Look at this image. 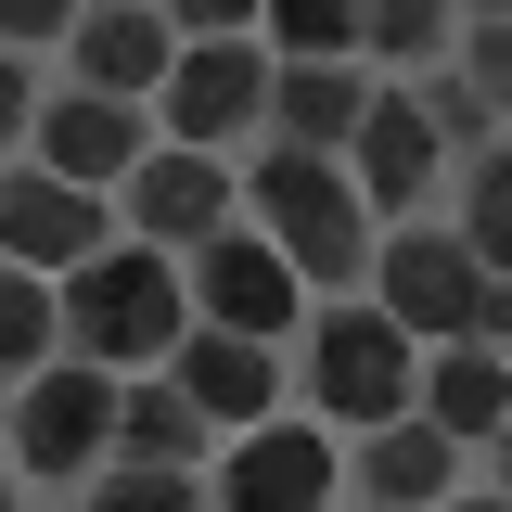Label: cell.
<instances>
[{
    "label": "cell",
    "instance_id": "cell-14",
    "mask_svg": "<svg viewBox=\"0 0 512 512\" xmlns=\"http://www.w3.org/2000/svg\"><path fill=\"white\" fill-rule=\"evenodd\" d=\"M346 487H359V512H436V500H461V436H436L423 410H397V423L359 436Z\"/></svg>",
    "mask_w": 512,
    "mask_h": 512
},
{
    "label": "cell",
    "instance_id": "cell-11",
    "mask_svg": "<svg viewBox=\"0 0 512 512\" xmlns=\"http://www.w3.org/2000/svg\"><path fill=\"white\" fill-rule=\"evenodd\" d=\"M26 141H39V167H52V180L128 192V167L154 154V116H141V103H116V90H77V77H64L52 103H39V128H26Z\"/></svg>",
    "mask_w": 512,
    "mask_h": 512
},
{
    "label": "cell",
    "instance_id": "cell-24",
    "mask_svg": "<svg viewBox=\"0 0 512 512\" xmlns=\"http://www.w3.org/2000/svg\"><path fill=\"white\" fill-rule=\"evenodd\" d=\"M256 39H269L282 64H333V52H359V0H269Z\"/></svg>",
    "mask_w": 512,
    "mask_h": 512
},
{
    "label": "cell",
    "instance_id": "cell-22",
    "mask_svg": "<svg viewBox=\"0 0 512 512\" xmlns=\"http://www.w3.org/2000/svg\"><path fill=\"white\" fill-rule=\"evenodd\" d=\"M77 512H218V487H205L192 461H103Z\"/></svg>",
    "mask_w": 512,
    "mask_h": 512
},
{
    "label": "cell",
    "instance_id": "cell-13",
    "mask_svg": "<svg viewBox=\"0 0 512 512\" xmlns=\"http://www.w3.org/2000/svg\"><path fill=\"white\" fill-rule=\"evenodd\" d=\"M64 64H77V90L154 103L167 64H180V26H167V0H90V13L64 26Z\"/></svg>",
    "mask_w": 512,
    "mask_h": 512
},
{
    "label": "cell",
    "instance_id": "cell-15",
    "mask_svg": "<svg viewBox=\"0 0 512 512\" xmlns=\"http://www.w3.org/2000/svg\"><path fill=\"white\" fill-rule=\"evenodd\" d=\"M167 372H180V397L218 423V436H244V423L282 410V346H256V333H205V320H192Z\"/></svg>",
    "mask_w": 512,
    "mask_h": 512
},
{
    "label": "cell",
    "instance_id": "cell-21",
    "mask_svg": "<svg viewBox=\"0 0 512 512\" xmlns=\"http://www.w3.org/2000/svg\"><path fill=\"white\" fill-rule=\"evenodd\" d=\"M461 256L474 269H512V128L487 154H461Z\"/></svg>",
    "mask_w": 512,
    "mask_h": 512
},
{
    "label": "cell",
    "instance_id": "cell-1",
    "mask_svg": "<svg viewBox=\"0 0 512 512\" xmlns=\"http://www.w3.org/2000/svg\"><path fill=\"white\" fill-rule=\"evenodd\" d=\"M244 192H256V231L295 256V282L308 295H359L372 282V205H359V180L333 167V154H295V141H256L244 154Z\"/></svg>",
    "mask_w": 512,
    "mask_h": 512
},
{
    "label": "cell",
    "instance_id": "cell-30",
    "mask_svg": "<svg viewBox=\"0 0 512 512\" xmlns=\"http://www.w3.org/2000/svg\"><path fill=\"white\" fill-rule=\"evenodd\" d=\"M487 461H500V500H512V423H500V436H487Z\"/></svg>",
    "mask_w": 512,
    "mask_h": 512
},
{
    "label": "cell",
    "instance_id": "cell-25",
    "mask_svg": "<svg viewBox=\"0 0 512 512\" xmlns=\"http://www.w3.org/2000/svg\"><path fill=\"white\" fill-rule=\"evenodd\" d=\"M448 64H461V77L500 103V128H512V13H474V26L448 39Z\"/></svg>",
    "mask_w": 512,
    "mask_h": 512
},
{
    "label": "cell",
    "instance_id": "cell-2",
    "mask_svg": "<svg viewBox=\"0 0 512 512\" xmlns=\"http://www.w3.org/2000/svg\"><path fill=\"white\" fill-rule=\"evenodd\" d=\"M295 346H308V359H295L308 423H333V436H372V423H397V410L423 397V346H410L372 295H308V333H295Z\"/></svg>",
    "mask_w": 512,
    "mask_h": 512
},
{
    "label": "cell",
    "instance_id": "cell-8",
    "mask_svg": "<svg viewBox=\"0 0 512 512\" xmlns=\"http://www.w3.org/2000/svg\"><path fill=\"white\" fill-rule=\"evenodd\" d=\"M474 256H461V231H436V218H397L372 244V308L410 333V346H448V333H474Z\"/></svg>",
    "mask_w": 512,
    "mask_h": 512
},
{
    "label": "cell",
    "instance_id": "cell-29",
    "mask_svg": "<svg viewBox=\"0 0 512 512\" xmlns=\"http://www.w3.org/2000/svg\"><path fill=\"white\" fill-rule=\"evenodd\" d=\"M474 346H500V359H512V269L474 282Z\"/></svg>",
    "mask_w": 512,
    "mask_h": 512
},
{
    "label": "cell",
    "instance_id": "cell-10",
    "mask_svg": "<svg viewBox=\"0 0 512 512\" xmlns=\"http://www.w3.org/2000/svg\"><path fill=\"white\" fill-rule=\"evenodd\" d=\"M231 205H244V180H231V154H141L116 192V218H128V244H154V256H192V244H218L231 231Z\"/></svg>",
    "mask_w": 512,
    "mask_h": 512
},
{
    "label": "cell",
    "instance_id": "cell-28",
    "mask_svg": "<svg viewBox=\"0 0 512 512\" xmlns=\"http://www.w3.org/2000/svg\"><path fill=\"white\" fill-rule=\"evenodd\" d=\"M39 128V77H26V52H0V154Z\"/></svg>",
    "mask_w": 512,
    "mask_h": 512
},
{
    "label": "cell",
    "instance_id": "cell-6",
    "mask_svg": "<svg viewBox=\"0 0 512 512\" xmlns=\"http://www.w3.org/2000/svg\"><path fill=\"white\" fill-rule=\"evenodd\" d=\"M180 295L205 333H256V346H295L308 333V282H295V256L269 244V231H218V244L180 256Z\"/></svg>",
    "mask_w": 512,
    "mask_h": 512
},
{
    "label": "cell",
    "instance_id": "cell-18",
    "mask_svg": "<svg viewBox=\"0 0 512 512\" xmlns=\"http://www.w3.org/2000/svg\"><path fill=\"white\" fill-rule=\"evenodd\" d=\"M218 448V423L180 397V372H128L116 397V461H205Z\"/></svg>",
    "mask_w": 512,
    "mask_h": 512
},
{
    "label": "cell",
    "instance_id": "cell-20",
    "mask_svg": "<svg viewBox=\"0 0 512 512\" xmlns=\"http://www.w3.org/2000/svg\"><path fill=\"white\" fill-rule=\"evenodd\" d=\"M52 346H64V282H39V269L0 256V384H26Z\"/></svg>",
    "mask_w": 512,
    "mask_h": 512
},
{
    "label": "cell",
    "instance_id": "cell-7",
    "mask_svg": "<svg viewBox=\"0 0 512 512\" xmlns=\"http://www.w3.org/2000/svg\"><path fill=\"white\" fill-rule=\"evenodd\" d=\"M218 512H333L346 500V448H333V423H244V436L218 448Z\"/></svg>",
    "mask_w": 512,
    "mask_h": 512
},
{
    "label": "cell",
    "instance_id": "cell-34",
    "mask_svg": "<svg viewBox=\"0 0 512 512\" xmlns=\"http://www.w3.org/2000/svg\"><path fill=\"white\" fill-rule=\"evenodd\" d=\"M0 423H13V384H0Z\"/></svg>",
    "mask_w": 512,
    "mask_h": 512
},
{
    "label": "cell",
    "instance_id": "cell-9",
    "mask_svg": "<svg viewBox=\"0 0 512 512\" xmlns=\"http://www.w3.org/2000/svg\"><path fill=\"white\" fill-rule=\"evenodd\" d=\"M116 231H128V218H116V192L52 180L39 154H26V167H0V256H13V269L64 282V269H90V256L116 244Z\"/></svg>",
    "mask_w": 512,
    "mask_h": 512
},
{
    "label": "cell",
    "instance_id": "cell-16",
    "mask_svg": "<svg viewBox=\"0 0 512 512\" xmlns=\"http://www.w3.org/2000/svg\"><path fill=\"white\" fill-rule=\"evenodd\" d=\"M372 64L359 52H333V64H282L269 77V141H295V154H346L359 141V116H372Z\"/></svg>",
    "mask_w": 512,
    "mask_h": 512
},
{
    "label": "cell",
    "instance_id": "cell-23",
    "mask_svg": "<svg viewBox=\"0 0 512 512\" xmlns=\"http://www.w3.org/2000/svg\"><path fill=\"white\" fill-rule=\"evenodd\" d=\"M397 90L423 103V128H436L448 154H487V141H500V103H487V90H474L461 64H423V77H397Z\"/></svg>",
    "mask_w": 512,
    "mask_h": 512
},
{
    "label": "cell",
    "instance_id": "cell-5",
    "mask_svg": "<svg viewBox=\"0 0 512 512\" xmlns=\"http://www.w3.org/2000/svg\"><path fill=\"white\" fill-rule=\"evenodd\" d=\"M269 77H282L269 39H180L154 116H167L180 154H231V141H269Z\"/></svg>",
    "mask_w": 512,
    "mask_h": 512
},
{
    "label": "cell",
    "instance_id": "cell-32",
    "mask_svg": "<svg viewBox=\"0 0 512 512\" xmlns=\"http://www.w3.org/2000/svg\"><path fill=\"white\" fill-rule=\"evenodd\" d=\"M448 13H461V26H474V13H512V0H448Z\"/></svg>",
    "mask_w": 512,
    "mask_h": 512
},
{
    "label": "cell",
    "instance_id": "cell-26",
    "mask_svg": "<svg viewBox=\"0 0 512 512\" xmlns=\"http://www.w3.org/2000/svg\"><path fill=\"white\" fill-rule=\"evenodd\" d=\"M77 13H90V0H0V52H64Z\"/></svg>",
    "mask_w": 512,
    "mask_h": 512
},
{
    "label": "cell",
    "instance_id": "cell-33",
    "mask_svg": "<svg viewBox=\"0 0 512 512\" xmlns=\"http://www.w3.org/2000/svg\"><path fill=\"white\" fill-rule=\"evenodd\" d=\"M0 512H26V500H13V461H0Z\"/></svg>",
    "mask_w": 512,
    "mask_h": 512
},
{
    "label": "cell",
    "instance_id": "cell-12",
    "mask_svg": "<svg viewBox=\"0 0 512 512\" xmlns=\"http://www.w3.org/2000/svg\"><path fill=\"white\" fill-rule=\"evenodd\" d=\"M346 154H359L346 180H359V205H372V231H397V218H423V205H436V167H448V141L423 128V103H410L397 77L372 90V116H359V141H346Z\"/></svg>",
    "mask_w": 512,
    "mask_h": 512
},
{
    "label": "cell",
    "instance_id": "cell-27",
    "mask_svg": "<svg viewBox=\"0 0 512 512\" xmlns=\"http://www.w3.org/2000/svg\"><path fill=\"white\" fill-rule=\"evenodd\" d=\"M256 13H269V0H167L180 39H256Z\"/></svg>",
    "mask_w": 512,
    "mask_h": 512
},
{
    "label": "cell",
    "instance_id": "cell-3",
    "mask_svg": "<svg viewBox=\"0 0 512 512\" xmlns=\"http://www.w3.org/2000/svg\"><path fill=\"white\" fill-rule=\"evenodd\" d=\"M180 333H192V295H180V269L154 244H103L90 269H64V359H103V372H167L180 359Z\"/></svg>",
    "mask_w": 512,
    "mask_h": 512
},
{
    "label": "cell",
    "instance_id": "cell-19",
    "mask_svg": "<svg viewBox=\"0 0 512 512\" xmlns=\"http://www.w3.org/2000/svg\"><path fill=\"white\" fill-rule=\"evenodd\" d=\"M448 39H461V13H448V0H359V64H384V77L448 64Z\"/></svg>",
    "mask_w": 512,
    "mask_h": 512
},
{
    "label": "cell",
    "instance_id": "cell-4",
    "mask_svg": "<svg viewBox=\"0 0 512 512\" xmlns=\"http://www.w3.org/2000/svg\"><path fill=\"white\" fill-rule=\"evenodd\" d=\"M116 397H128V372H103V359H39V372L13 384V423H0L13 474H39V487L103 474L116 461Z\"/></svg>",
    "mask_w": 512,
    "mask_h": 512
},
{
    "label": "cell",
    "instance_id": "cell-31",
    "mask_svg": "<svg viewBox=\"0 0 512 512\" xmlns=\"http://www.w3.org/2000/svg\"><path fill=\"white\" fill-rule=\"evenodd\" d=\"M436 512H512V500H500V487H487V500H436Z\"/></svg>",
    "mask_w": 512,
    "mask_h": 512
},
{
    "label": "cell",
    "instance_id": "cell-17",
    "mask_svg": "<svg viewBox=\"0 0 512 512\" xmlns=\"http://www.w3.org/2000/svg\"><path fill=\"white\" fill-rule=\"evenodd\" d=\"M436 436H461V448H487L512 423V359L500 346H474V333H448V346H423V397H410Z\"/></svg>",
    "mask_w": 512,
    "mask_h": 512
}]
</instances>
